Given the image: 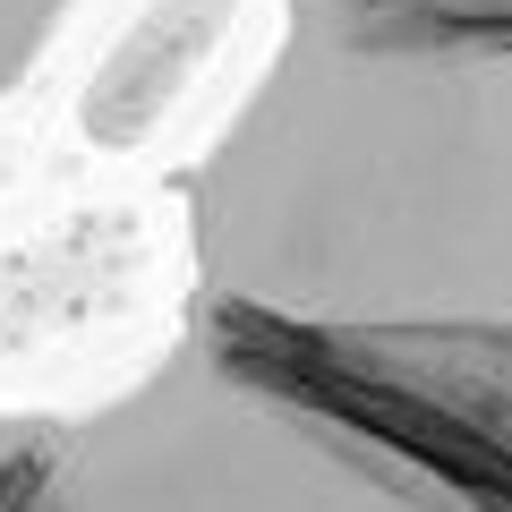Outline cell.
I'll return each mask as SVG.
<instances>
[{
	"mask_svg": "<svg viewBox=\"0 0 512 512\" xmlns=\"http://www.w3.org/2000/svg\"><path fill=\"white\" fill-rule=\"evenodd\" d=\"M69 9H77V0H0V94L35 69V52L60 35Z\"/></svg>",
	"mask_w": 512,
	"mask_h": 512,
	"instance_id": "3",
	"label": "cell"
},
{
	"mask_svg": "<svg viewBox=\"0 0 512 512\" xmlns=\"http://www.w3.org/2000/svg\"><path fill=\"white\" fill-rule=\"evenodd\" d=\"M0 512H52V495H43V419H18V436L0 453Z\"/></svg>",
	"mask_w": 512,
	"mask_h": 512,
	"instance_id": "4",
	"label": "cell"
},
{
	"mask_svg": "<svg viewBox=\"0 0 512 512\" xmlns=\"http://www.w3.org/2000/svg\"><path fill=\"white\" fill-rule=\"evenodd\" d=\"M9 436H18V419H0V453H9Z\"/></svg>",
	"mask_w": 512,
	"mask_h": 512,
	"instance_id": "5",
	"label": "cell"
},
{
	"mask_svg": "<svg viewBox=\"0 0 512 512\" xmlns=\"http://www.w3.org/2000/svg\"><path fill=\"white\" fill-rule=\"evenodd\" d=\"M197 308L291 342H512V0H291L197 180Z\"/></svg>",
	"mask_w": 512,
	"mask_h": 512,
	"instance_id": "1",
	"label": "cell"
},
{
	"mask_svg": "<svg viewBox=\"0 0 512 512\" xmlns=\"http://www.w3.org/2000/svg\"><path fill=\"white\" fill-rule=\"evenodd\" d=\"M52 512H512V342H291L205 316L43 419Z\"/></svg>",
	"mask_w": 512,
	"mask_h": 512,
	"instance_id": "2",
	"label": "cell"
}]
</instances>
